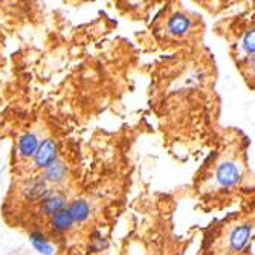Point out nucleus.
<instances>
[{
  "mask_svg": "<svg viewBox=\"0 0 255 255\" xmlns=\"http://www.w3.org/2000/svg\"><path fill=\"white\" fill-rule=\"evenodd\" d=\"M22 193H23L24 199L29 200V202L43 200L49 194L47 182L42 176H34L29 181H26V184H24V186L22 189Z\"/></svg>",
  "mask_w": 255,
  "mask_h": 255,
  "instance_id": "nucleus-2",
  "label": "nucleus"
},
{
  "mask_svg": "<svg viewBox=\"0 0 255 255\" xmlns=\"http://www.w3.org/2000/svg\"><path fill=\"white\" fill-rule=\"evenodd\" d=\"M70 217L73 222L76 223H83L89 219V215H91V207H89V203L83 199H76L70 203V207L68 208Z\"/></svg>",
  "mask_w": 255,
  "mask_h": 255,
  "instance_id": "nucleus-6",
  "label": "nucleus"
},
{
  "mask_svg": "<svg viewBox=\"0 0 255 255\" xmlns=\"http://www.w3.org/2000/svg\"><path fill=\"white\" fill-rule=\"evenodd\" d=\"M66 173H68L66 165L63 162H60V161H55L52 165H49V167L46 168L45 181L46 182H52V184H60V182L65 181Z\"/></svg>",
  "mask_w": 255,
  "mask_h": 255,
  "instance_id": "nucleus-9",
  "label": "nucleus"
},
{
  "mask_svg": "<svg viewBox=\"0 0 255 255\" xmlns=\"http://www.w3.org/2000/svg\"><path fill=\"white\" fill-rule=\"evenodd\" d=\"M66 207V197L61 193H54V194H47L43 200H42V212L46 215H50L52 217L54 214H57L58 211L65 209Z\"/></svg>",
  "mask_w": 255,
  "mask_h": 255,
  "instance_id": "nucleus-5",
  "label": "nucleus"
},
{
  "mask_svg": "<svg viewBox=\"0 0 255 255\" xmlns=\"http://www.w3.org/2000/svg\"><path fill=\"white\" fill-rule=\"evenodd\" d=\"M57 144L52 139H45L42 144H38V148L34 155V161L38 168H47L57 161Z\"/></svg>",
  "mask_w": 255,
  "mask_h": 255,
  "instance_id": "nucleus-1",
  "label": "nucleus"
},
{
  "mask_svg": "<svg viewBox=\"0 0 255 255\" xmlns=\"http://www.w3.org/2000/svg\"><path fill=\"white\" fill-rule=\"evenodd\" d=\"M251 234H252V226L248 225V223L234 228L231 235H229V246H231L232 251L240 252L241 249L248 245V241L251 238Z\"/></svg>",
  "mask_w": 255,
  "mask_h": 255,
  "instance_id": "nucleus-4",
  "label": "nucleus"
},
{
  "mask_svg": "<svg viewBox=\"0 0 255 255\" xmlns=\"http://www.w3.org/2000/svg\"><path fill=\"white\" fill-rule=\"evenodd\" d=\"M189 29V19L182 14V12H176L168 20V31L173 35H184Z\"/></svg>",
  "mask_w": 255,
  "mask_h": 255,
  "instance_id": "nucleus-7",
  "label": "nucleus"
},
{
  "mask_svg": "<svg viewBox=\"0 0 255 255\" xmlns=\"http://www.w3.org/2000/svg\"><path fill=\"white\" fill-rule=\"evenodd\" d=\"M31 241L38 252H42L45 255H52V248H50V245L47 243V238L42 232H32Z\"/></svg>",
  "mask_w": 255,
  "mask_h": 255,
  "instance_id": "nucleus-11",
  "label": "nucleus"
},
{
  "mask_svg": "<svg viewBox=\"0 0 255 255\" xmlns=\"http://www.w3.org/2000/svg\"><path fill=\"white\" fill-rule=\"evenodd\" d=\"M215 176L222 186H234L240 182V171L234 162H222Z\"/></svg>",
  "mask_w": 255,
  "mask_h": 255,
  "instance_id": "nucleus-3",
  "label": "nucleus"
},
{
  "mask_svg": "<svg viewBox=\"0 0 255 255\" xmlns=\"http://www.w3.org/2000/svg\"><path fill=\"white\" fill-rule=\"evenodd\" d=\"M38 148V138L34 133H26L20 138L19 150L23 158H32Z\"/></svg>",
  "mask_w": 255,
  "mask_h": 255,
  "instance_id": "nucleus-10",
  "label": "nucleus"
},
{
  "mask_svg": "<svg viewBox=\"0 0 255 255\" xmlns=\"http://www.w3.org/2000/svg\"><path fill=\"white\" fill-rule=\"evenodd\" d=\"M72 225H73V220H72L70 214H69V211L66 208L58 211L57 214H54L52 219H50V226H52L57 232L69 231V229L72 228Z\"/></svg>",
  "mask_w": 255,
  "mask_h": 255,
  "instance_id": "nucleus-8",
  "label": "nucleus"
},
{
  "mask_svg": "<svg viewBox=\"0 0 255 255\" xmlns=\"http://www.w3.org/2000/svg\"><path fill=\"white\" fill-rule=\"evenodd\" d=\"M243 47L248 54L254 55V31H249L243 40Z\"/></svg>",
  "mask_w": 255,
  "mask_h": 255,
  "instance_id": "nucleus-12",
  "label": "nucleus"
}]
</instances>
